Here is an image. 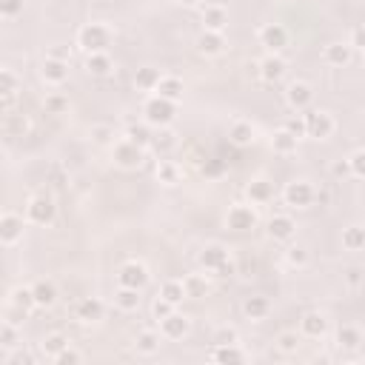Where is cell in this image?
I'll return each instance as SVG.
<instances>
[{
	"label": "cell",
	"mask_w": 365,
	"mask_h": 365,
	"mask_svg": "<svg viewBox=\"0 0 365 365\" xmlns=\"http://www.w3.org/2000/svg\"><path fill=\"white\" fill-rule=\"evenodd\" d=\"M177 117V103L174 100H166L160 94H151L146 103H143V120L154 128H166L171 126Z\"/></svg>",
	"instance_id": "obj_1"
},
{
	"label": "cell",
	"mask_w": 365,
	"mask_h": 365,
	"mask_svg": "<svg viewBox=\"0 0 365 365\" xmlns=\"http://www.w3.org/2000/svg\"><path fill=\"white\" fill-rule=\"evenodd\" d=\"M112 43V29L103 23H86L80 32H77V46H80L86 55H97V51H106Z\"/></svg>",
	"instance_id": "obj_2"
},
{
	"label": "cell",
	"mask_w": 365,
	"mask_h": 365,
	"mask_svg": "<svg viewBox=\"0 0 365 365\" xmlns=\"http://www.w3.org/2000/svg\"><path fill=\"white\" fill-rule=\"evenodd\" d=\"M226 226L231 231H237V234H246V231H254L260 226V214H257V208L248 205V203H234L228 208V214H226Z\"/></svg>",
	"instance_id": "obj_3"
},
{
	"label": "cell",
	"mask_w": 365,
	"mask_h": 365,
	"mask_svg": "<svg viewBox=\"0 0 365 365\" xmlns=\"http://www.w3.org/2000/svg\"><path fill=\"white\" fill-rule=\"evenodd\" d=\"M143 151H146V148H140V146H135L132 140L123 137L120 143L112 146V160H114V166H120V169H126V171H135V169H140L143 160H146Z\"/></svg>",
	"instance_id": "obj_4"
},
{
	"label": "cell",
	"mask_w": 365,
	"mask_h": 365,
	"mask_svg": "<svg viewBox=\"0 0 365 365\" xmlns=\"http://www.w3.org/2000/svg\"><path fill=\"white\" fill-rule=\"evenodd\" d=\"M282 200H285V205H291V208H308L311 203L317 200V192H314V186H311L308 180H291V182H285Z\"/></svg>",
	"instance_id": "obj_5"
},
{
	"label": "cell",
	"mask_w": 365,
	"mask_h": 365,
	"mask_svg": "<svg viewBox=\"0 0 365 365\" xmlns=\"http://www.w3.org/2000/svg\"><path fill=\"white\" fill-rule=\"evenodd\" d=\"M257 40L269 55H280V51L289 46V29H285L282 23H266V26H260Z\"/></svg>",
	"instance_id": "obj_6"
},
{
	"label": "cell",
	"mask_w": 365,
	"mask_h": 365,
	"mask_svg": "<svg viewBox=\"0 0 365 365\" xmlns=\"http://www.w3.org/2000/svg\"><path fill=\"white\" fill-rule=\"evenodd\" d=\"M305 137L311 140H325L334 135V117L323 109H308L305 114Z\"/></svg>",
	"instance_id": "obj_7"
},
{
	"label": "cell",
	"mask_w": 365,
	"mask_h": 365,
	"mask_svg": "<svg viewBox=\"0 0 365 365\" xmlns=\"http://www.w3.org/2000/svg\"><path fill=\"white\" fill-rule=\"evenodd\" d=\"M58 214V205L49 194H37L26 203V220L35 223V226H49Z\"/></svg>",
	"instance_id": "obj_8"
},
{
	"label": "cell",
	"mask_w": 365,
	"mask_h": 365,
	"mask_svg": "<svg viewBox=\"0 0 365 365\" xmlns=\"http://www.w3.org/2000/svg\"><path fill=\"white\" fill-rule=\"evenodd\" d=\"M148 280H151V274H148V269L140 263V260H128V263H123L120 271H117V285H126V289L143 291L148 285Z\"/></svg>",
	"instance_id": "obj_9"
},
{
	"label": "cell",
	"mask_w": 365,
	"mask_h": 365,
	"mask_svg": "<svg viewBox=\"0 0 365 365\" xmlns=\"http://www.w3.org/2000/svg\"><path fill=\"white\" fill-rule=\"evenodd\" d=\"M197 263H200V269H205V271L220 274V271L231 263V257H228V248H226V246H220V243H208V246L200 251Z\"/></svg>",
	"instance_id": "obj_10"
},
{
	"label": "cell",
	"mask_w": 365,
	"mask_h": 365,
	"mask_svg": "<svg viewBox=\"0 0 365 365\" xmlns=\"http://www.w3.org/2000/svg\"><path fill=\"white\" fill-rule=\"evenodd\" d=\"M285 103H289L294 112H308L311 103H314V89L303 80H294L289 89H285Z\"/></svg>",
	"instance_id": "obj_11"
},
{
	"label": "cell",
	"mask_w": 365,
	"mask_h": 365,
	"mask_svg": "<svg viewBox=\"0 0 365 365\" xmlns=\"http://www.w3.org/2000/svg\"><path fill=\"white\" fill-rule=\"evenodd\" d=\"M103 314H106V305H103V300H97V297H80L74 305V317L80 323H100Z\"/></svg>",
	"instance_id": "obj_12"
},
{
	"label": "cell",
	"mask_w": 365,
	"mask_h": 365,
	"mask_svg": "<svg viewBox=\"0 0 365 365\" xmlns=\"http://www.w3.org/2000/svg\"><path fill=\"white\" fill-rule=\"evenodd\" d=\"M300 334L308 337V340H323V337L328 334V320H325V314H320V311H308V314H303V320H300Z\"/></svg>",
	"instance_id": "obj_13"
},
{
	"label": "cell",
	"mask_w": 365,
	"mask_h": 365,
	"mask_svg": "<svg viewBox=\"0 0 365 365\" xmlns=\"http://www.w3.org/2000/svg\"><path fill=\"white\" fill-rule=\"evenodd\" d=\"M189 331H192V323H189L186 314H180V311H174L171 317L160 320V334L166 337V340H182Z\"/></svg>",
	"instance_id": "obj_14"
},
{
	"label": "cell",
	"mask_w": 365,
	"mask_h": 365,
	"mask_svg": "<svg viewBox=\"0 0 365 365\" xmlns=\"http://www.w3.org/2000/svg\"><path fill=\"white\" fill-rule=\"evenodd\" d=\"M40 77L51 86H63L69 80V60H58V58H46Z\"/></svg>",
	"instance_id": "obj_15"
},
{
	"label": "cell",
	"mask_w": 365,
	"mask_h": 365,
	"mask_svg": "<svg viewBox=\"0 0 365 365\" xmlns=\"http://www.w3.org/2000/svg\"><path fill=\"white\" fill-rule=\"evenodd\" d=\"M226 35L223 32H208V29H203V35L197 37V51L200 55H205V58H217V55H223L226 51Z\"/></svg>",
	"instance_id": "obj_16"
},
{
	"label": "cell",
	"mask_w": 365,
	"mask_h": 365,
	"mask_svg": "<svg viewBox=\"0 0 365 365\" xmlns=\"http://www.w3.org/2000/svg\"><path fill=\"white\" fill-rule=\"evenodd\" d=\"M20 237H23V217L6 212L3 217H0V243L9 248V246H15Z\"/></svg>",
	"instance_id": "obj_17"
},
{
	"label": "cell",
	"mask_w": 365,
	"mask_h": 365,
	"mask_svg": "<svg viewBox=\"0 0 365 365\" xmlns=\"http://www.w3.org/2000/svg\"><path fill=\"white\" fill-rule=\"evenodd\" d=\"M269 237L277 240V243H285V240H291L294 237V231H297V223L289 217V214H274L269 220Z\"/></svg>",
	"instance_id": "obj_18"
},
{
	"label": "cell",
	"mask_w": 365,
	"mask_h": 365,
	"mask_svg": "<svg viewBox=\"0 0 365 365\" xmlns=\"http://www.w3.org/2000/svg\"><path fill=\"white\" fill-rule=\"evenodd\" d=\"M285 60L280 58V55H266L263 60L257 63V71H260V77H263L266 83H277V80H282L285 77Z\"/></svg>",
	"instance_id": "obj_19"
},
{
	"label": "cell",
	"mask_w": 365,
	"mask_h": 365,
	"mask_svg": "<svg viewBox=\"0 0 365 365\" xmlns=\"http://www.w3.org/2000/svg\"><path fill=\"white\" fill-rule=\"evenodd\" d=\"M246 197H248L251 203H257V205L271 203V197H274V182L266 180V177H254L248 186H246Z\"/></svg>",
	"instance_id": "obj_20"
},
{
	"label": "cell",
	"mask_w": 365,
	"mask_h": 365,
	"mask_svg": "<svg viewBox=\"0 0 365 365\" xmlns=\"http://www.w3.org/2000/svg\"><path fill=\"white\" fill-rule=\"evenodd\" d=\"M354 58V46L351 43H328L323 51V60L328 66H348Z\"/></svg>",
	"instance_id": "obj_21"
},
{
	"label": "cell",
	"mask_w": 365,
	"mask_h": 365,
	"mask_svg": "<svg viewBox=\"0 0 365 365\" xmlns=\"http://www.w3.org/2000/svg\"><path fill=\"white\" fill-rule=\"evenodd\" d=\"M226 26H228V12L217 3H208L203 9V29L208 32H226Z\"/></svg>",
	"instance_id": "obj_22"
},
{
	"label": "cell",
	"mask_w": 365,
	"mask_h": 365,
	"mask_svg": "<svg viewBox=\"0 0 365 365\" xmlns=\"http://www.w3.org/2000/svg\"><path fill=\"white\" fill-rule=\"evenodd\" d=\"M254 137H257V128H254L248 120H234L231 128H228V140H231L234 146H240V148L251 146Z\"/></svg>",
	"instance_id": "obj_23"
},
{
	"label": "cell",
	"mask_w": 365,
	"mask_h": 365,
	"mask_svg": "<svg viewBox=\"0 0 365 365\" xmlns=\"http://www.w3.org/2000/svg\"><path fill=\"white\" fill-rule=\"evenodd\" d=\"M71 343H69V337L66 334H60V331H55V334H46L43 337V343H40V354L46 357V359H58L66 348H69Z\"/></svg>",
	"instance_id": "obj_24"
},
{
	"label": "cell",
	"mask_w": 365,
	"mask_h": 365,
	"mask_svg": "<svg viewBox=\"0 0 365 365\" xmlns=\"http://www.w3.org/2000/svg\"><path fill=\"white\" fill-rule=\"evenodd\" d=\"M154 126H148L146 120L143 123H128L126 126V140H132L135 146H140V148H148L151 143H154V132H151Z\"/></svg>",
	"instance_id": "obj_25"
},
{
	"label": "cell",
	"mask_w": 365,
	"mask_h": 365,
	"mask_svg": "<svg viewBox=\"0 0 365 365\" xmlns=\"http://www.w3.org/2000/svg\"><path fill=\"white\" fill-rule=\"evenodd\" d=\"M32 291H35V303L37 308H51L58 303V285L51 282V280H37L32 285Z\"/></svg>",
	"instance_id": "obj_26"
},
{
	"label": "cell",
	"mask_w": 365,
	"mask_h": 365,
	"mask_svg": "<svg viewBox=\"0 0 365 365\" xmlns=\"http://www.w3.org/2000/svg\"><path fill=\"white\" fill-rule=\"evenodd\" d=\"M269 311H271V303H269V297H263V294L246 297V303H243V314H246L248 320H266Z\"/></svg>",
	"instance_id": "obj_27"
},
{
	"label": "cell",
	"mask_w": 365,
	"mask_h": 365,
	"mask_svg": "<svg viewBox=\"0 0 365 365\" xmlns=\"http://www.w3.org/2000/svg\"><path fill=\"white\" fill-rule=\"evenodd\" d=\"M297 146H300V137L297 135H291L289 128H277V132L271 135V148L277 151V154H294L297 151Z\"/></svg>",
	"instance_id": "obj_28"
},
{
	"label": "cell",
	"mask_w": 365,
	"mask_h": 365,
	"mask_svg": "<svg viewBox=\"0 0 365 365\" xmlns=\"http://www.w3.org/2000/svg\"><path fill=\"white\" fill-rule=\"evenodd\" d=\"M182 92H186V86H182V80H180V77H174V74H163L160 86L154 89V94H160L166 100H174V103L182 100Z\"/></svg>",
	"instance_id": "obj_29"
},
{
	"label": "cell",
	"mask_w": 365,
	"mask_h": 365,
	"mask_svg": "<svg viewBox=\"0 0 365 365\" xmlns=\"http://www.w3.org/2000/svg\"><path fill=\"white\" fill-rule=\"evenodd\" d=\"M160 80H163L160 69L143 66V69H137V74H135V89H140V92H154V89L160 86Z\"/></svg>",
	"instance_id": "obj_30"
},
{
	"label": "cell",
	"mask_w": 365,
	"mask_h": 365,
	"mask_svg": "<svg viewBox=\"0 0 365 365\" xmlns=\"http://www.w3.org/2000/svg\"><path fill=\"white\" fill-rule=\"evenodd\" d=\"M112 69H114V63H112V58H109V51L86 55V71H89L92 77H106V74H112Z\"/></svg>",
	"instance_id": "obj_31"
},
{
	"label": "cell",
	"mask_w": 365,
	"mask_h": 365,
	"mask_svg": "<svg viewBox=\"0 0 365 365\" xmlns=\"http://www.w3.org/2000/svg\"><path fill=\"white\" fill-rule=\"evenodd\" d=\"M160 337L163 334H158V331H140L137 337H135V348H137V354H143V357H151V354H158L160 351Z\"/></svg>",
	"instance_id": "obj_32"
},
{
	"label": "cell",
	"mask_w": 365,
	"mask_h": 365,
	"mask_svg": "<svg viewBox=\"0 0 365 365\" xmlns=\"http://www.w3.org/2000/svg\"><path fill=\"white\" fill-rule=\"evenodd\" d=\"M362 331L357 325H343L340 331H337V346H340L343 351H357L362 346Z\"/></svg>",
	"instance_id": "obj_33"
},
{
	"label": "cell",
	"mask_w": 365,
	"mask_h": 365,
	"mask_svg": "<svg viewBox=\"0 0 365 365\" xmlns=\"http://www.w3.org/2000/svg\"><path fill=\"white\" fill-rule=\"evenodd\" d=\"M140 291L137 289H126V285H117V291H114V305L120 311H137L140 308Z\"/></svg>",
	"instance_id": "obj_34"
},
{
	"label": "cell",
	"mask_w": 365,
	"mask_h": 365,
	"mask_svg": "<svg viewBox=\"0 0 365 365\" xmlns=\"http://www.w3.org/2000/svg\"><path fill=\"white\" fill-rule=\"evenodd\" d=\"M212 362H246V351L240 348V343H231V346H214L212 351Z\"/></svg>",
	"instance_id": "obj_35"
},
{
	"label": "cell",
	"mask_w": 365,
	"mask_h": 365,
	"mask_svg": "<svg viewBox=\"0 0 365 365\" xmlns=\"http://www.w3.org/2000/svg\"><path fill=\"white\" fill-rule=\"evenodd\" d=\"M343 248L346 251H365V226H348L343 228Z\"/></svg>",
	"instance_id": "obj_36"
},
{
	"label": "cell",
	"mask_w": 365,
	"mask_h": 365,
	"mask_svg": "<svg viewBox=\"0 0 365 365\" xmlns=\"http://www.w3.org/2000/svg\"><path fill=\"white\" fill-rule=\"evenodd\" d=\"M160 297L169 300V303H174V305H180L189 294H186V285H182V280H166L160 285Z\"/></svg>",
	"instance_id": "obj_37"
},
{
	"label": "cell",
	"mask_w": 365,
	"mask_h": 365,
	"mask_svg": "<svg viewBox=\"0 0 365 365\" xmlns=\"http://www.w3.org/2000/svg\"><path fill=\"white\" fill-rule=\"evenodd\" d=\"M158 180L163 182V186H177L180 182V177H182V171H180V166L177 163H171V160H160L158 163Z\"/></svg>",
	"instance_id": "obj_38"
},
{
	"label": "cell",
	"mask_w": 365,
	"mask_h": 365,
	"mask_svg": "<svg viewBox=\"0 0 365 365\" xmlns=\"http://www.w3.org/2000/svg\"><path fill=\"white\" fill-rule=\"evenodd\" d=\"M17 346H20L17 325L9 323V320H3V323H0V348H3V351H15Z\"/></svg>",
	"instance_id": "obj_39"
},
{
	"label": "cell",
	"mask_w": 365,
	"mask_h": 365,
	"mask_svg": "<svg viewBox=\"0 0 365 365\" xmlns=\"http://www.w3.org/2000/svg\"><path fill=\"white\" fill-rule=\"evenodd\" d=\"M9 305H15V308H20V311H26V314H29V311L37 305V303H35L32 285H29V289H15L12 297H9Z\"/></svg>",
	"instance_id": "obj_40"
},
{
	"label": "cell",
	"mask_w": 365,
	"mask_h": 365,
	"mask_svg": "<svg viewBox=\"0 0 365 365\" xmlns=\"http://www.w3.org/2000/svg\"><path fill=\"white\" fill-rule=\"evenodd\" d=\"M154 148H158L160 154H166V151H171L174 146H177V135L171 132V128L166 126V128H158V135H154V143H151Z\"/></svg>",
	"instance_id": "obj_41"
},
{
	"label": "cell",
	"mask_w": 365,
	"mask_h": 365,
	"mask_svg": "<svg viewBox=\"0 0 365 365\" xmlns=\"http://www.w3.org/2000/svg\"><path fill=\"white\" fill-rule=\"evenodd\" d=\"M285 263H289L291 269H305L308 266V248L305 246H291L289 251H285Z\"/></svg>",
	"instance_id": "obj_42"
},
{
	"label": "cell",
	"mask_w": 365,
	"mask_h": 365,
	"mask_svg": "<svg viewBox=\"0 0 365 365\" xmlns=\"http://www.w3.org/2000/svg\"><path fill=\"white\" fill-rule=\"evenodd\" d=\"M182 285H186V294H189V297H205V294H208V282H205L200 274L186 277V280H182Z\"/></svg>",
	"instance_id": "obj_43"
},
{
	"label": "cell",
	"mask_w": 365,
	"mask_h": 365,
	"mask_svg": "<svg viewBox=\"0 0 365 365\" xmlns=\"http://www.w3.org/2000/svg\"><path fill=\"white\" fill-rule=\"evenodd\" d=\"M212 343H214V346H231V343H240V334H237V328L223 325V328H217V331H214Z\"/></svg>",
	"instance_id": "obj_44"
},
{
	"label": "cell",
	"mask_w": 365,
	"mask_h": 365,
	"mask_svg": "<svg viewBox=\"0 0 365 365\" xmlns=\"http://www.w3.org/2000/svg\"><path fill=\"white\" fill-rule=\"evenodd\" d=\"M6 132L15 137V135H26V132H29V120H26L23 114H6Z\"/></svg>",
	"instance_id": "obj_45"
},
{
	"label": "cell",
	"mask_w": 365,
	"mask_h": 365,
	"mask_svg": "<svg viewBox=\"0 0 365 365\" xmlns=\"http://www.w3.org/2000/svg\"><path fill=\"white\" fill-rule=\"evenodd\" d=\"M177 311V305L174 303H169V300H163L160 294H158V300L151 303V314H154V320H166V317H171Z\"/></svg>",
	"instance_id": "obj_46"
},
{
	"label": "cell",
	"mask_w": 365,
	"mask_h": 365,
	"mask_svg": "<svg viewBox=\"0 0 365 365\" xmlns=\"http://www.w3.org/2000/svg\"><path fill=\"white\" fill-rule=\"evenodd\" d=\"M15 92H17V77H15L12 69H3V71H0V94L15 97Z\"/></svg>",
	"instance_id": "obj_47"
},
{
	"label": "cell",
	"mask_w": 365,
	"mask_h": 365,
	"mask_svg": "<svg viewBox=\"0 0 365 365\" xmlns=\"http://www.w3.org/2000/svg\"><path fill=\"white\" fill-rule=\"evenodd\" d=\"M277 348L285 351V354H294V351L300 348V337H297L294 331H282V334L277 337Z\"/></svg>",
	"instance_id": "obj_48"
},
{
	"label": "cell",
	"mask_w": 365,
	"mask_h": 365,
	"mask_svg": "<svg viewBox=\"0 0 365 365\" xmlns=\"http://www.w3.org/2000/svg\"><path fill=\"white\" fill-rule=\"evenodd\" d=\"M43 106H46V112H49V114H63V112L69 109V100H66L63 94H49Z\"/></svg>",
	"instance_id": "obj_49"
},
{
	"label": "cell",
	"mask_w": 365,
	"mask_h": 365,
	"mask_svg": "<svg viewBox=\"0 0 365 365\" xmlns=\"http://www.w3.org/2000/svg\"><path fill=\"white\" fill-rule=\"evenodd\" d=\"M348 160H351V177L365 180V148H357Z\"/></svg>",
	"instance_id": "obj_50"
},
{
	"label": "cell",
	"mask_w": 365,
	"mask_h": 365,
	"mask_svg": "<svg viewBox=\"0 0 365 365\" xmlns=\"http://www.w3.org/2000/svg\"><path fill=\"white\" fill-rule=\"evenodd\" d=\"M112 137H114V132H112L109 126H92V140H94L97 146H109Z\"/></svg>",
	"instance_id": "obj_51"
},
{
	"label": "cell",
	"mask_w": 365,
	"mask_h": 365,
	"mask_svg": "<svg viewBox=\"0 0 365 365\" xmlns=\"http://www.w3.org/2000/svg\"><path fill=\"white\" fill-rule=\"evenodd\" d=\"M282 128H289L291 135H297V137L303 140V137H305V117H303V114H297V117H289V120L282 123Z\"/></svg>",
	"instance_id": "obj_52"
},
{
	"label": "cell",
	"mask_w": 365,
	"mask_h": 365,
	"mask_svg": "<svg viewBox=\"0 0 365 365\" xmlns=\"http://www.w3.org/2000/svg\"><path fill=\"white\" fill-rule=\"evenodd\" d=\"M23 12V0H0V15L3 17H17Z\"/></svg>",
	"instance_id": "obj_53"
},
{
	"label": "cell",
	"mask_w": 365,
	"mask_h": 365,
	"mask_svg": "<svg viewBox=\"0 0 365 365\" xmlns=\"http://www.w3.org/2000/svg\"><path fill=\"white\" fill-rule=\"evenodd\" d=\"M55 362H58V365H77V362H83V354H80V351H74V348L69 346Z\"/></svg>",
	"instance_id": "obj_54"
},
{
	"label": "cell",
	"mask_w": 365,
	"mask_h": 365,
	"mask_svg": "<svg viewBox=\"0 0 365 365\" xmlns=\"http://www.w3.org/2000/svg\"><path fill=\"white\" fill-rule=\"evenodd\" d=\"M331 174L334 177H348L351 174V160L346 158V160H334L331 163Z\"/></svg>",
	"instance_id": "obj_55"
},
{
	"label": "cell",
	"mask_w": 365,
	"mask_h": 365,
	"mask_svg": "<svg viewBox=\"0 0 365 365\" xmlns=\"http://www.w3.org/2000/svg\"><path fill=\"white\" fill-rule=\"evenodd\" d=\"M354 49H359V51H365V26H357V29L351 32V40H348Z\"/></svg>",
	"instance_id": "obj_56"
},
{
	"label": "cell",
	"mask_w": 365,
	"mask_h": 365,
	"mask_svg": "<svg viewBox=\"0 0 365 365\" xmlns=\"http://www.w3.org/2000/svg\"><path fill=\"white\" fill-rule=\"evenodd\" d=\"M220 171H223V160H212L203 166V174H208V177H217Z\"/></svg>",
	"instance_id": "obj_57"
},
{
	"label": "cell",
	"mask_w": 365,
	"mask_h": 365,
	"mask_svg": "<svg viewBox=\"0 0 365 365\" xmlns=\"http://www.w3.org/2000/svg\"><path fill=\"white\" fill-rule=\"evenodd\" d=\"M49 58H58V60H71V51L69 49H51Z\"/></svg>",
	"instance_id": "obj_58"
},
{
	"label": "cell",
	"mask_w": 365,
	"mask_h": 365,
	"mask_svg": "<svg viewBox=\"0 0 365 365\" xmlns=\"http://www.w3.org/2000/svg\"><path fill=\"white\" fill-rule=\"evenodd\" d=\"M15 362H17V365H32L35 357H32V354H15Z\"/></svg>",
	"instance_id": "obj_59"
},
{
	"label": "cell",
	"mask_w": 365,
	"mask_h": 365,
	"mask_svg": "<svg viewBox=\"0 0 365 365\" xmlns=\"http://www.w3.org/2000/svg\"><path fill=\"white\" fill-rule=\"evenodd\" d=\"M177 3H180V6H197L200 0H177Z\"/></svg>",
	"instance_id": "obj_60"
},
{
	"label": "cell",
	"mask_w": 365,
	"mask_h": 365,
	"mask_svg": "<svg viewBox=\"0 0 365 365\" xmlns=\"http://www.w3.org/2000/svg\"><path fill=\"white\" fill-rule=\"evenodd\" d=\"M359 351H362V354H365V337H362V346H359Z\"/></svg>",
	"instance_id": "obj_61"
},
{
	"label": "cell",
	"mask_w": 365,
	"mask_h": 365,
	"mask_svg": "<svg viewBox=\"0 0 365 365\" xmlns=\"http://www.w3.org/2000/svg\"><path fill=\"white\" fill-rule=\"evenodd\" d=\"M274 3H291V0H274Z\"/></svg>",
	"instance_id": "obj_62"
},
{
	"label": "cell",
	"mask_w": 365,
	"mask_h": 365,
	"mask_svg": "<svg viewBox=\"0 0 365 365\" xmlns=\"http://www.w3.org/2000/svg\"><path fill=\"white\" fill-rule=\"evenodd\" d=\"M362 63H365V51H362Z\"/></svg>",
	"instance_id": "obj_63"
}]
</instances>
